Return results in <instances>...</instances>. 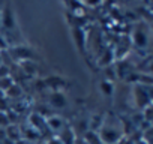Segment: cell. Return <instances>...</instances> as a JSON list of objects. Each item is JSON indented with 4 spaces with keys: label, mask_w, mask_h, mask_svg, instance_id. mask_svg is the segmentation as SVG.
I'll list each match as a JSON object with an SVG mask.
<instances>
[{
    "label": "cell",
    "mask_w": 153,
    "mask_h": 144,
    "mask_svg": "<svg viewBox=\"0 0 153 144\" xmlns=\"http://www.w3.org/2000/svg\"><path fill=\"white\" fill-rule=\"evenodd\" d=\"M6 53L12 57V60L23 62V63H26V62H33L35 57H36V51H35L32 47H29V45H21V44H18V45H15V47H9V48L6 50Z\"/></svg>",
    "instance_id": "cell-3"
},
{
    "label": "cell",
    "mask_w": 153,
    "mask_h": 144,
    "mask_svg": "<svg viewBox=\"0 0 153 144\" xmlns=\"http://www.w3.org/2000/svg\"><path fill=\"white\" fill-rule=\"evenodd\" d=\"M48 102H50L51 108H56V110H65L68 107V98L62 90L51 92V95L48 98Z\"/></svg>",
    "instance_id": "cell-6"
},
{
    "label": "cell",
    "mask_w": 153,
    "mask_h": 144,
    "mask_svg": "<svg viewBox=\"0 0 153 144\" xmlns=\"http://www.w3.org/2000/svg\"><path fill=\"white\" fill-rule=\"evenodd\" d=\"M2 8H3V2H0V11H2Z\"/></svg>",
    "instance_id": "cell-18"
},
{
    "label": "cell",
    "mask_w": 153,
    "mask_h": 144,
    "mask_svg": "<svg viewBox=\"0 0 153 144\" xmlns=\"http://www.w3.org/2000/svg\"><path fill=\"white\" fill-rule=\"evenodd\" d=\"M132 42L137 48L144 50L150 42V32L144 24H137L132 30Z\"/></svg>",
    "instance_id": "cell-5"
},
{
    "label": "cell",
    "mask_w": 153,
    "mask_h": 144,
    "mask_svg": "<svg viewBox=\"0 0 153 144\" xmlns=\"http://www.w3.org/2000/svg\"><path fill=\"white\" fill-rule=\"evenodd\" d=\"M72 33H74V39H75L76 45H78V48L84 50V45H86V42H84V32L80 27H76V29L72 30Z\"/></svg>",
    "instance_id": "cell-10"
},
{
    "label": "cell",
    "mask_w": 153,
    "mask_h": 144,
    "mask_svg": "<svg viewBox=\"0 0 153 144\" xmlns=\"http://www.w3.org/2000/svg\"><path fill=\"white\" fill-rule=\"evenodd\" d=\"M132 98H134V104L137 108H140L141 111L152 105V86L147 84H134L132 86Z\"/></svg>",
    "instance_id": "cell-2"
},
{
    "label": "cell",
    "mask_w": 153,
    "mask_h": 144,
    "mask_svg": "<svg viewBox=\"0 0 153 144\" xmlns=\"http://www.w3.org/2000/svg\"><path fill=\"white\" fill-rule=\"evenodd\" d=\"M84 143L86 144H102L98 132H95V131H87L84 134Z\"/></svg>",
    "instance_id": "cell-11"
},
{
    "label": "cell",
    "mask_w": 153,
    "mask_h": 144,
    "mask_svg": "<svg viewBox=\"0 0 153 144\" xmlns=\"http://www.w3.org/2000/svg\"><path fill=\"white\" fill-rule=\"evenodd\" d=\"M45 126H48V129H51L53 132L59 134L66 126V123H65L63 117H60V116H50V117H45Z\"/></svg>",
    "instance_id": "cell-8"
},
{
    "label": "cell",
    "mask_w": 153,
    "mask_h": 144,
    "mask_svg": "<svg viewBox=\"0 0 153 144\" xmlns=\"http://www.w3.org/2000/svg\"><path fill=\"white\" fill-rule=\"evenodd\" d=\"M20 95H21V87L17 83H14L5 93V96H20Z\"/></svg>",
    "instance_id": "cell-13"
},
{
    "label": "cell",
    "mask_w": 153,
    "mask_h": 144,
    "mask_svg": "<svg viewBox=\"0 0 153 144\" xmlns=\"http://www.w3.org/2000/svg\"><path fill=\"white\" fill-rule=\"evenodd\" d=\"M81 144H86V143H84V141H83V143H81Z\"/></svg>",
    "instance_id": "cell-19"
},
{
    "label": "cell",
    "mask_w": 153,
    "mask_h": 144,
    "mask_svg": "<svg viewBox=\"0 0 153 144\" xmlns=\"http://www.w3.org/2000/svg\"><path fill=\"white\" fill-rule=\"evenodd\" d=\"M99 92H101V95L111 98V96L114 95V84H113V81H110V80H102V81L99 83Z\"/></svg>",
    "instance_id": "cell-9"
},
{
    "label": "cell",
    "mask_w": 153,
    "mask_h": 144,
    "mask_svg": "<svg viewBox=\"0 0 153 144\" xmlns=\"http://www.w3.org/2000/svg\"><path fill=\"white\" fill-rule=\"evenodd\" d=\"M14 84V80L11 77H5V78H0V90L3 93H6V90Z\"/></svg>",
    "instance_id": "cell-12"
},
{
    "label": "cell",
    "mask_w": 153,
    "mask_h": 144,
    "mask_svg": "<svg viewBox=\"0 0 153 144\" xmlns=\"http://www.w3.org/2000/svg\"><path fill=\"white\" fill-rule=\"evenodd\" d=\"M57 138L60 140L62 144H75V143H76V134H75V131H74L71 126H68V125L57 134Z\"/></svg>",
    "instance_id": "cell-7"
},
{
    "label": "cell",
    "mask_w": 153,
    "mask_h": 144,
    "mask_svg": "<svg viewBox=\"0 0 153 144\" xmlns=\"http://www.w3.org/2000/svg\"><path fill=\"white\" fill-rule=\"evenodd\" d=\"M47 144H62V143H60V140H59L57 137H53V138H50V140H48V143H47Z\"/></svg>",
    "instance_id": "cell-16"
},
{
    "label": "cell",
    "mask_w": 153,
    "mask_h": 144,
    "mask_svg": "<svg viewBox=\"0 0 153 144\" xmlns=\"http://www.w3.org/2000/svg\"><path fill=\"white\" fill-rule=\"evenodd\" d=\"M8 125H9V116L0 111V129H5Z\"/></svg>",
    "instance_id": "cell-14"
},
{
    "label": "cell",
    "mask_w": 153,
    "mask_h": 144,
    "mask_svg": "<svg viewBox=\"0 0 153 144\" xmlns=\"http://www.w3.org/2000/svg\"><path fill=\"white\" fill-rule=\"evenodd\" d=\"M5 50H8V42H6L3 33L0 32V51H5Z\"/></svg>",
    "instance_id": "cell-15"
},
{
    "label": "cell",
    "mask_w": 153,
    "mask_h": 144,
    "mask_svg": "<svg viewBox=\"0 0 153 144\" xmlns=\"http://www.w3.org/2000/svg\"><path fill=\"white\" fill-rule=\"evenodd\" d=\"M0 20H2V29L8 32L17 30V14L12 3H3V8L0 11Z\"/></svg>",
    "instance_id": "cell-4"
},
{
    "label": "cell",
    "mask_w": 153,
    "mask_h": 144,
    "mask_svg": "<svg viewBox=\"0 0 153 144\" xmlns=\"http://www.w3.org/2000/svg\"><path fill=\"white\" fill-rule=\"evenodd\" d=\"M114 120H111V117H104V123L101 126V129L98 131V135L102 141V144H117L125 134V126L122 125V122L119 120V117H113Z\"/></svg>",
    "instance_id": "cell-1"
},
{
    "label": "cell",
    "mask_w": 153,
    "mask_h": 144,
    "mask_svg": "<svg viewBox=\"0 0 153 144\" xmlns=\"http://www.w3.org/2000/svg\"><path fill=\"white\" fill-rule=\"evenodd\" d=\"M3 98H6V96H5V93L2 90H0V99H3Z\"/></svg>",
    "instance_id": "cell-17"
}]
</instances>
